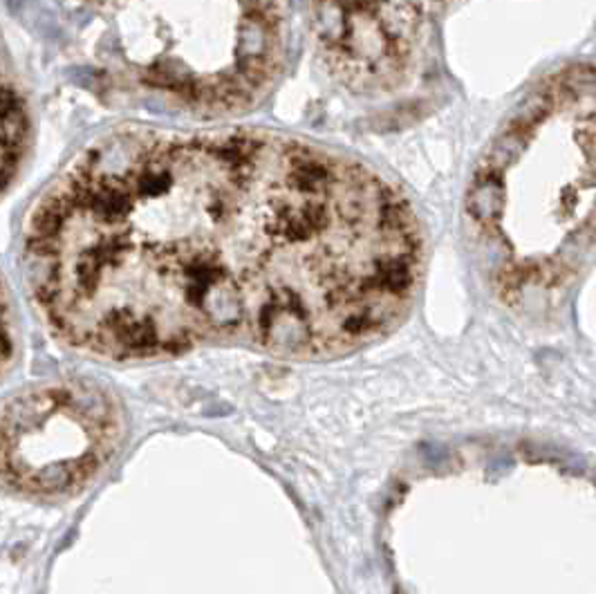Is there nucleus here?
Wrapping results in <instances>:
<instances>
[{"mask_svg":"<svg viewBox=\"0 0 596 594\" xmlns=\"http://www.w3.org/2000/svg\"><path fill=\"white\" fill-rule=\"evenodd\" d=\"M421 258L389 178L265 131L105 135L43 191L23 240L49 330L108 359L346 355L404 318Z\"/></svg>","mask_w":596,"mask_h":594,"instance_id":"f257e3e1","label":"nucleus"},{"mask_svg":"<svg viewBox=\"0 0 596 594\" xmlns=\"http://www.w3.org/2000/svg\"><path fill=\"white\" fill-rule=\"evenodd\" d=\"M124 438L117 400L88 382H52L14 395L3 415V473L12 490L59 498L79 492Z\"/></svg>","mask_w":596,"mask_h":594,"instance_id":"f03ea898","label":"nucleus"},{"mask_svg":"<svg viewBox=\"0 0 596 594\" xmlns=\"http://www.w3.org/2000/svg\"><path fill=\"white\" fill-rule=\"evenodd\" d=\"M424 0H312L325 66L357 92L395 90L421 32Z\"/></svg>","mask_w":596,"mask_h":594,"instance_id":"7ed1b4c3","label":"nucleus"},{"mask_svg":"<svg viewBox=\"0 0 596 594\" xmlns=\"http://www.w3.org/2000/svg\"><path fill=\"white\" fill-rule=\"evenodd\" d=\"M30 139V120L21 94L8 83L3 86V178L5 189L14 180Z\"/></svg>","mask_w":596,"mask_h":594,"instance_id":"20e7f679","label":"nucleus"},{"mask_svg":"<svg viewBox=\"0 0 596 594\" xmlns=\"http://www.w3.org/2000/svg\"><path fill=\"white\" fill-rule=\"evenodd\" d=\"M527 142H529V131L505 126V131L492 142L490 150L484 153L477 169L501 173V176L507 173L522 159V155L527 150Z\"/></svg>","mask_w":596,"mask_h":594,"instance_id":"39448f33","label":"nucleus"},{"mask_svg":"<svg viewBox=\"0 0 596 594\" xmlns=\"http://www.w3.org/2000/svg\"><path fill=\"white\" fill-rule=\"evenodd\" d=\"M554 105H556V103H554V99H552L548 86H546V88H538V90L529 92V94L516 105V111L511 113L507 126H514V128H520V131H529V133H531V128H533L536 124H540V122H543V120L550 115V111H552Z\"/></svg>","mask_w":596,"mask_h":594,"instance_id":"423d86ee","label":"nucleus"}]
</instances>
